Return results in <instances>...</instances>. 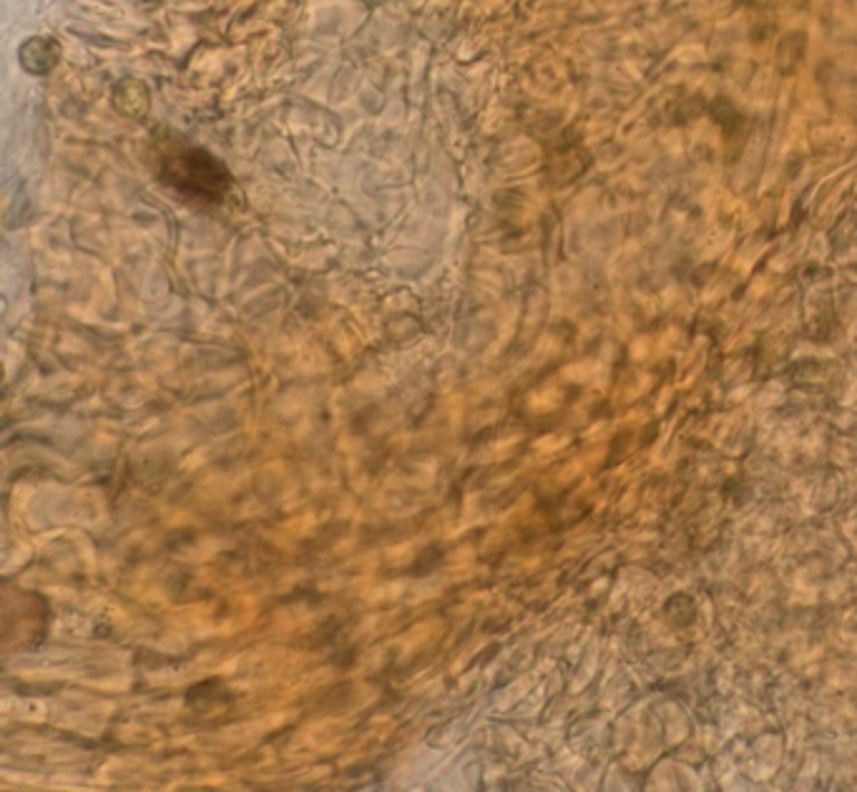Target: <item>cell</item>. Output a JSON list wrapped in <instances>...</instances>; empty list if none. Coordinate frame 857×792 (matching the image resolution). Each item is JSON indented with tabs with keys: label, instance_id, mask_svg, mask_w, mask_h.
<instances>
[{
	"label": "cell",
	"instance_id": "cell-1",
	"mask_svg": "<svg viewBox=\"0 0 857 792\" xmlns=\"http://www.w3.org/2000/svg\"><path fill=\"white\" fill-rule=\"evenodd\" d=\"M161 179L184 199L222 202L232 187V176L222 161L199 146H174L161 156Z\"/></svg>",
	"mask_w": 857,
	"mask_h": 792
}]
</instances>
